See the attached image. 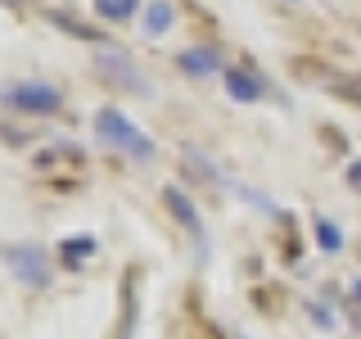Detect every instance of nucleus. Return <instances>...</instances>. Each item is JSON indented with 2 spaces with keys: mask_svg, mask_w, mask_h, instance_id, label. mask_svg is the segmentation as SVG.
Segmentation results:
<instances>
[{
  "mask_svg": "<svg viewBox=\"0 0 361 339\" xmlns=\"http://www.w3.org/2000/svg\"><path fill=\"white\" fill-rule=\"evenodd\" d=\"M95 131L104 136L109 145L127 150L131 158H154V141H149L140 127H135V122H131L122 109H99V113H95Z\"/></svg>",
  "mask_w": 361,
  "mask_h": 339,
  "instance_id": "f257e3e1",
  "label": "nucleus"
},
{
  "mask_svg": "<svg viewBox=\"0 0 361 339\" xmlns=\"http://www.w3.org/2000/svg\"><path fill=\"white\" fill-rule=\"evenodd\" d=\"M99 68H104V73H113V77H122V82H131V86H140V77L127 68V54H118V50L104 54V59H99Z\"/></svg>",
  "mask_w": 361,
  "mask_h": 339,
  "instance_id": "1a4fd4ad",
  "label": "nucleus"
},
{
  "mask_svg": "<svg viewBox=\"0 0 361 339\" xmlns=\"http://www.w3.org/2000/svg\"><path fill=\"white\" fill-rule=\"evenodd\" d=\"M357 299H361V280H357Z\"/></svg>",
  "mask_w": 361,
  "mask_h": 339,
  "instance_id": "4468645a",
  "label": "nucleus"
},
{
  "mask_svg": "<svg viewBox=\"0 0 361 339\" xmlns=\"http://www.w3.org/2000/svg\"><path fill=\"white\" fill-rule=\"evenodd\" d=\"M348 186H353L357 195H361V163H353V167H348Z\"/></svg>",
  "mask_w": 361,
  "mask_h": 339,
  "instance_id": "ddd939ff",
  "label": "nucleus"
},
{
  "mask_svg": "<svg viewBox=\"0 0 361 339\" xmlns=\"http://www.w3.org/2000/svg\"><path fill=\"white\" fill-rule=\"evenodd\" d=\"M95 9L104 18H127L131 9H135V0H95Z\"/></svg>",
  "mask_w": 361,
  "mask_h": 339,
  "instance_id": "f8f14e48",
  "label": "nucleus"
},
{
  "mask_svg": "<svg viewBox=\"0 0 361 339\" xmlns=\"http://www.w3.org/2000/svg\"><path fill=\"white\" fill-rule=\"evenodd\" d=\"M95 254V240L90 235H77V240H63V258L73 263V258H90Z\"/></svg>",
  "mask_w": 361,
  "mask_h": 339,
  "instance_id": "9b49d317",
  "label": "nucleus"
},
{
  "mask_svg": "<svg viewBox=\"0 0 361 339\" xmlns=\"http://www.w3.org/2000/svg\"><path fill=\"white\" fill-rule=\"evenodd\" d=\"M5 263L23 276V285H45V263H41V249L32 244H18V249H5Z\"/></svg>",
  "mask_w": 361,
  "mask_h": 339,
  "instance_id": "7ed1b4c3",
  "label": "nucleus"
},
{
  "mask_svg": "<svg viewBox=\"0 0 361 339\" xmlns=\"http://www.w3.org/2000/svg\"><path fill=\"white\" fill-rule=\"evenodd\" d=\"M172 5H167V0H149V5H145V32H149V37H163L167 28H172Z\"/></svg>",
  "mask_w": 361,
  "mask_h": 339,
  "instance_id": "423d86ee",
  "label": "nucleus"
},
{
  "mask_svg": "<svg viewBox=\"0 0 361 339\" xmlns=\"http://www.w3.org/2000/svg\"><path fill=\"white\" fill-rule=\"evenodd\" d=\"M167 203H172L176 222H185V231L195 235V240H203V226H199V218H195V208H190V199L180 195V190H167Z\"/></svg>",
  "mask_w": 361,
  "mask_h": 339,
  "instance_id": "0eeeda50",
  "label": "nucleus"
},
{
  "mask_svg": "<svg viewBox=\"0 0 361 339\" xmlns=\"http://www.w3.org/2000/svg\"><path fill=\"white\" fill-rule=\"evenodd\" d=\"M5 105L9 109H23V113H54L63 105V95L54 86H45V82H23V86H14L5 95Z\"/></svg>",
  "mask_w": 361,
  "mask_h": 339,
  "instance_id": "f03ea898",
  "label": "nucleus"
},
{
  "mask_svg": "<svg viewBox=\"0 0 361 339\" xmlns=\"http://www.w3.org/2000/svg\"><path fill=\"white\" fill-rule=\"evenodd\" d=\"M316 240H321L325 254H334V249L343 244V235H338V226H334V222H325V218H321V222H316Z\"/></svg>",
  "mask_w": 361,
  "mask_h": 339,
  "instance_id": "9d476101",
  "label": "nucleus"
},
{
  "mask_svg": "<svg viewBox=\"0 0 361 339\" xmlns=\"http://www.w3.org/2000/svg\"><path fill=\"white\" fill-rule=\"evenodd\" d=\"M298 73L307 77L312 86H325V90H334V95H343V100H361V86L353 82V77H343V73H330V68H325V73H316L312 59H298Z\"/></svg>",
  "mask_w": 361,
  "mask_h": 339,
  "instance_id": "20e7f679",
  "label": "nucleus"
},
{
  "mask_svg": "<svg viewBox=\"0 0 361 339\" xmlns=\"http://www.w3.org/2000/svg\"><path fill=\"white\" fill-rule=\"evenodd\" d=\"M180 64H185V73H195V77L217 73V54H212V50H185V54H180Z\"/></svg>",
  "mask_w": 361,
  "mask_h": 339,
  "instance_id": "6e6552de",
  "label": "nucleus"
},
{
  "mask_svg": "<svg viewBox=\"0 0 361 339\" xmlns=\"http://www.w3.org/2000/svg\"><path fill=\"white\" fill-rule=\"evenodd\" d=\"M226 90H231V100H240V105H253V100L262 95V86H257L248 73H240V68H231V73H226Z\"/></svg>",
  "mask_w": 361,
  "mask_h": 339,
  "instance_id": "39448f33",
  "label": "nucleus"
},
{
  "mask_svg": "<svg viewBox=\"0 0 361 339\" xmlns=\"http://www.w3.org/2000/svg\"><path fill=\"white\" fill-rule=\"evenodd\" d=\"M5 5H18V0H5Z\"/></svg>",
  "mask_w": 361,
  "mask_h": 339,
  "instance_id": "2eb2a0df",
  "label": "nucleus"
}]
</instances>
